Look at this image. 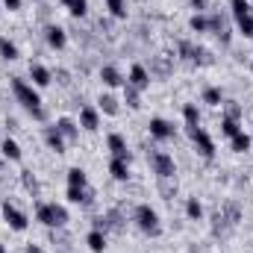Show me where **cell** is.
Listing matches in <instances>:
<instances>
[{
    "label": "cell",
    "mask_w": 253,
    "mask_h": 253,
    "mask_svg": "<svg viewBox=\"0 0 253 253\" xmlns=\"http://www.w3.org/2000/svg\"><path fill=\"white\" fill-rule=\"evenodd\" d=\"M224 118H233V121H239V118H242V106H239L236 100H230V103H227V115H224Z\"/></svg>",
    "instance_id": "40"
},
{
    "label": "cell",
    "mask_w": 253,
    "mask_h": 253,
    "mask_svg": "<svg viewBox=\"0 0 253 253\" xmlns=\"http://www.w3.org/2000/svg\"><path fill=\"white\" fill-rule=\"evenodd\" d=\"M230 6H233V15H236V21H239V18H245V15H251V3H248V0H233Z\"/></svg>",
    "instance_id": "33"
},
{
    "label": "cell",
    "mask_w": 253,
    "mask_h": 253,
    "mask_svg": "<svg viewBox=\"0 0 253 253\" xmlns=\"http://www.w3.org/2000/svg\"><path fill=\"white\" fill-rule=\"evenodd\" d=\"M221 132L233 138L236 132H242V126H239V121H233V118H224V121H221Z\"/></svg>",
    "instance_id": "36"
},
{
    "label": "cell",
    "mask_w": 253,
    "mask_h": 253,
    "mask_svg": "<svg viewBox=\"0 0 253 253\" xmlns=\"http://www.w3.org/2000/svg\"><path fill=\"white\" fill-rule=\"evenodd\" d=\"M191 6H194V9H197V12H203V9H206V6H209V0H191Z\"/></svg>",
    "instance_id": "41"
},
{
    "label": "cell",
    "mask_w": 253,
    "mask_h": 253,
    "mask_svg": "<svg viewBox=\"0 0 253 253\" xmlns=\"http://www.w3.org/2000/svg\"><path fill=\"white\" fill-rule=\"evenodd\" d=\"M12 91H15V97H18V103L24 106V109H30V115L36 118V121H44L47 118V112H44V106H42V97H39V91L30 85V83H24V80H12Z\"/></svg>",
    "instance_id": "1"
},
{
    "label": "cell",
    "mask_w": 253,
    "mask_h": 253,
    "mask_svg": "<svg viewBox=\"0 0 253 253\" xmlns=\"http://www.w3.org/2000/svg\"><path fill=\"white\" fill-rule=\"evenodd\" d=\"M233 150H236V153L251 150V135H248V132H236V135H233Z\"/></svg>",
    "instance_id": "29"
},
{
    "label": "cell",
    "mask_w": 253,
    "mask_h": 253,
    "mask_svg": "<svg viewBox=\"0 0 253 253\" xmlns=\"http://www.w3.org/2000/svg\"><path fill=\"white\" fill-rule=\"evenodd\" d=\"M0 56H3V59H9V62H12V59H18V47H15L6 36H0Z\"/></svg>",
    "instance_id": "25"
},
{
    "label": "cell",
    "mask_w": 253,
    "mask_h": 253,
    "mask_svg": "<svg viewBox=\"0 0 253 253\" xmlns=\"http://www.w3.org/2000/svg\"><path fill=\"white\" fill-rule=\"evenodd\" d=\"M85 242H88L91 253H103V251H106V236H103V230H91Z\"/></svg>",
    "instance_id": "19"
},
{
    "label": "cell",
    "mask_w": 253,
    "mask_h": 253,
    "mask_svg": "<svg viewBox=\"0 0 253 253\" xmlns=\"http://www.w3.org/2000/svg\"><path fill=\"white\" fill-rule=\"evenodd\" d=\"M203 103L221 106V88H206V91H203Z\"/></svg>",
    "instance_id": "35"
},
{
    "label": "cell",
    "mask_w": 253,
    "mask_h": 253,
    "mask_svg": "<svg viewBox=\"0 0 253 253\" xmlns=\"http://www.w3.org/2000/svg\"><path fill=\"white\" fill-rule=\"evenodd\" d=\"M159 194H162L165 200H171V197L177 194V180H174V177H159Z\"/></svg>",
    "instance_id": "23"
},
{
    "label": "cell",
    "mask_w": 253,
    "mask_h": 253,
    "mask_svg": "<svg viewBox=\"0 0 253 253\" xmlns=\"http://www.w3.org/2000/svg\"><path fill=\"white\" fill-rule=\"evenodd\" d=\"M65 9L74 15V18H83L85 12H88V0H62Z\"/></svg>",
    "instance_id": "24"
},
{
    "label": "cell",
    "mask_w": 253,
    "mask_h": 253,
    "mask_svg": "<svg viewBox=\"0 0 253 253\" xmlns=\"http://www.w3.org/2000/svg\"><path fill=\"white\" fill-rule=\"evenodd\" d=\"M36 218H39L44 227L62 230L65 224H68V209L59 206V203H39V206H36Z\"/></svg>",
    "instance_id": "2"
},
{
    "label": "cell",
    "mask_w": 253,
    "mask_h": 253,
    "mask_svg": "<svg viewBox=\"0 0 253 253\" xmlns=\"http://www.w3.org/2000/svg\"><path fill=\"white\" fill-rule=\"evenodd\" d=\"M126 83H129L132 88H138V91H141V88H147V85H150V74H147V68H144V65H132V68H129V80H126Z\"/></svg>",
    "instance_id": "9"
},
{
    "label": "cell",
    "mask_w": 253,
    "mask_h": 253,
    "mask_svg": "<svg viewBox=\"0 0 253 253\" xmlns=\"http://www.w3.org/2000/svg\"><path fill=\"white\" fill-rule=\"evenodd\" d=\"M80 124H83V129H97V112L91 106H83L80 109Z\"/></svg>",
    "instance_id": "21"
},
{
    "label": "cell",
    "mask_w": 253,
    "mask_h": 253,
    "mask_svg": "<svg viewBox=\"0 0 253 253\" xmlns=\"http://www.w3.org/2000/svg\"><path fill=\"white\" fill-rule=\"evenodd\" d=\"M100 80H103L106 85H121V83H124V77H121L118 68H112V65H103V68H100Z\"/></svg>",
    "instance_id": "20"
},
{
    "label": "cell",
    "mask_w": 253,
    "mask_h": 253,
    "mask_svg": "<svg viewBox=\"0 0 253 253\" xmlns=\"http://www.w3.org/2000/svg\"><path fill=\"white\" fill-rule=\"evenodd\" d=\"M27 253H44L39 245H27Z\"/></svg>",
    "instance_id": "44"
},
{
    "label": "cell",
    "mask_w": 253,
    "mask_h": 253,
    "mask_svg": "<svg viewBox=\"0 0 253 253\" xmlns=\"http://www.w3.org/2000/svg\"><path fill=\"white\" fill-rule=\"evenodd\" d=\"M56 129L62 132L65 138H77V132H80V129H77V124H74L71 118H59V121H56Z\"/></svg>",
    "instance_id": "26"
},
{
    "label": "cell",
    "mask_w": 253,
    "mask_h": 253,
    "mask_svg": "<svg viewBox=\"0 0 253 253\" xmlns=\"http://www.w3.org/2000/svg\"><path fill=\"white\" fill-rule=\"evenodd\" d=\"M106 144H109V150H112V156H118V159H126V162H129V150H126V141H124V135H118V132H112V135L106 138Z\"/></svg>",
    "instance_id": "13"
},
{
    "label": "cell",
    "mask_w": 253,
    "mask_h": 253,
    "mask_svg": "<svg viewBox=\"0 0 253 253\" xmlns=\"http://www.w3.org/2000/svg\"><path fill=\"white\" fill-rule=\"evenodd\" d=\"M68 200L71 203H80V206H91L94 191H88L85 186H68Z\"/></svg>",
    "instance_id": "11"
},
{
    "label": "cell",
    "mask_w": 253,
    "mask_h": 253,
    "mask_svg": "<svg viewBox=\"0 0 253 253\" xmlns=\"http://www.w3.org/2000/svg\"><path fill=\"white\" fill-rule=\"evenodd\" d=\"M183 118H186V126H197L200 124V112H197L194 103H189V106L183 109Z\"/></svg>",
    "instance_id": "30"
},
{
    "label": "cell",
    "mask_w": 253,
    "mask_h": 253,
    "mask_svg": "<svg viewBox=\"0 0 253 253\" xmlns=\"http://www.w3.org/2000/svg\"><path fill=\"white\" fill-rule=\"evenodd\" d=\"M150 168H153V174H156V177H174V174H177L174 156H168V153H162V150L150 153Z\"/></svg>",
    "instance_id": "7"
},
{
    "label": "cell",
    "mask_w": 253,
    "mask_h": 253,
    "mask_svg": "<svg viewBox=\"0 0 253 253\" xmlns=\"http://www.w3.org/2000/svg\"><path fill=\"white\" fill-rule=\"evenodd\" d=\"M3 3H6V9H12V12L21 9V0H3Z\"/></svg>",
    "instance_id": "42"
},
{
    "label": "cell",
    "mask_w": 253,
    "mask_h": 253,
    "mask_svg": "<svg viewBox=\"0 0 253 253\" xmlns=\"http://www.w3.org/2000/svg\"><path fill=\"white\" fill-rule=\"evenodd\" d=\"M44 36H47V44H50V47H56V50H62L65 44H68L65 30H62V27H56V24H50V27L44 30Z\"/></svg>",
    "instance_id": "12"
},
{
    "label": "cell",
    "mask_w": 253,
    "mask_h": 253,
    "mask_svg": "<svg viewBox=\"0 0 253 253\" xmlns=\"http://www.w3.org/2000/svg\"><path fill=\"white\" fill-rule=\"evenodd\" d=\"M68 186H85V171L83 168H71L68 171Z\"/></svg>",
    "instance_id": "31"
},
{
    "label": "cell",
    "mask_w": 253,
    "mask_h": 253,
    "mask_svg": "<svg viewBox=\"0 0 253 253\" xmlns=\"http://www.w3.org/2000/svg\"><path fill=\"white\" fill-rule=\"evenodd\" d=\"M56 80L65 85V83H68V71H62V68H59V71H56Z\"/></svg>",
    "instance_id": "43"
},
{
    "label": "cell",
    "mask_w": 253,
    "mask_h": 253,
    "mask_svg": "<svg viewBox=\"0 0 253 253\" xmlns=\"http://www.w3.org/2000/svg\"><path fill=\"white\" fill-rule=\"evenodd\" d=\"M239 30H242V36L253 39V15H245V18H239Z\"/></svg>",
    "instance_id": "39"
},
{
    "label": "cell",
    "mask_w": 253,
    "mask_h": 253,
    "mask_svg": "<svg viewBox=\"0 0 253 253\" xmlns=\"http://www.w3.org/2000/svg\"><path fill=\"white\" fill-rule=\"evenodd\" d=\"M103 218V233L106 230H112V233H121L124 230V212L121 209H109L106 215H100Z\"/></svg>",
    "instance_id": "10"
},
{
    "label": "cell",
    "mask_w": 253,
    "mask_h": 253,
    "mask_svg": "<svg viewBox=\"0 0 253 253\" xmlns=\"http://www.w3.org/2000/svg\"><path fill=\"white\" fill-rule=\"evenodd\" d=\"M150 135L153 138H174V124H168L165 118H153L150 121Z\"/></svg>",
    "instance_id": "14"
},
{
    "label": "cell",
    "mask_w": 253,
    "mask_h": 253,
    "mask_svg": "<svg viewBox=\"0 0 253 253\" xmlns=\"http://www.w3.org/2000/svg\"><path fill=\"white\" fill-rule=\"evenodd\" d=\"M109 174H112L115 180H121V183H124L126 177H129V165H126V159H118V156H115V159L109 162Z\"/></svg>",
    "instance_id": "18"
},
{
    "label": "cell",
    "mask_w": 253,
    "mask_h": 253,
    "mask_svg": "<svg viewBox=\"0 0 253 253\" xmlns=\"http://www.w3.org/2000/svg\"><path fill=\"white\" fill-rule=\"evenodd\" d=\"M124 97H126V106H132V109L141 106V103H138V88H132L129 83H126V88H124Z\"/></svg>",
    "instance_id": "38"
},
{
    "label": "cell",
    "mask_w": 253,
    "mask_h": 253,
    "mask_svg": "<svg viewBox=\"0 0 253 253\" xmlns=\"http://www.w3.org/2000/svg\"><path fill=\"white\" fill-rule=\"evenodd\" d=\"M21 183H24V189L30 191L33 197L39 194V180H36V174H33V171H21Z\"/></svg>",
    "instance_id": "27"
},
{
    "label": "cell",
    "mask_w": 253,
    "mask_h": 253,
    "mask_svg": "<svg viewBox=\"0 0 253 253\" xmlns=\"http://www.w3.org/2000/svg\"><path fill=\"white\" fill-rule=\"evenodd\" d=\"M103 3L109 6V12H112L115 18H124V15H126V3H124V0H103Z\"/></svg>",
    "instance_id": "34"
},
{
    "label": "cell",
    "mask_w": 253,
    "mask_h": 253,
    "mask_svg": "<svg viewBox=\"0 0 253 253\" xmlns=\"http://www.w3.org/2000/svg\"><path fill=\"white\" fill-rule=\"evenodd\" d=\"M189 27L194 30V33H206L209 30V18H203V15H194L189 21Z\"/></svg>",
    "instance_id": "37"
},
{
    "label": "cell",
    "mask_w": 253,
    "mask_h": 253,
    "mask_svg": "<svg viewBox=\"0 0 253 253\" xmlns=\"http://www.w3.org/2000/svg\"><path fill=\"white\" fill-rule=\"evenodd\" d=\"M97 103H100V109H103L106 115H118V100H115L112 94H100Z\"/></svg>",
    "instance_id": "28"
},
{
    "label": "cell",
    "mask_w": 253,
    "mask_h": 253,
    "mask_svg": "<svg viewBox=\"0 0 253 253\" xmlns=\"http://www.w3.org/2000/svg\"><path fill=\"white\" fill-rule=\"evenodd\" d=\"M180 47V56L191 65H212V56H209V50L206 47H197V44H191V42H180L177 44Z\"/></svg>",
    "instance_id": "6"
},
{
    "label": "cell",
    "mask_w": 253,
    "mask_h": 253,
    "mask_svg": "<svg viewBox=\"0 0 253 253\" xmlns=\"http://www.w3.org/2000/svg\"><path fill=\"white\" fill-rule=\"evenodd\" d=\"M239 221H242V209H239V203H224V206L215 212V224H212V230H215V236H224V233L233 230Z\"/></svg>",
    "instance_id": "3"
},
{
    "label": "cell",
    "mask_w": 253,
    "mask_h": 253,
    "mask_svg": "<svg viewBox=\"0 0 253 253\" xmlns=\"http://www.w3.org/2000/svg\"><path fill=\"white\" fill-rule=\"evenodd\" d=\"M132 218H135V224H138V230H141V233H147V236H159V233H162L159 215L150 209V203H138V206H135V212H132Z\"/></svg>",
    "instance_id": "4"
},
{
    "label": "cell",
    "mask_w": 253,
    "mask_h": 253,
    "mask_svg": "<svg viewBox=\"0 0 253 253\" xmlns=\"http://www.w3.org/2000/svg\"><path fill=\"white\" fill-rule=\"evenodd\" d=\"M0 209H3V218H6V224H9L12 230H18V233H21V230H27V224H30V221H27V215H24L15 203L3 200V206H0Z\"/></svg>",
    "instance_id": "8"
},
{
    "label": "cell",
    "mask_w": 253,
    "mask_h": 253,
    "mask_svg": "<svg viewBox=\"0 0 253 253\" xmlns=\"http://www.w3.org/2000/svg\"><path fill=\"white\" fill-rule=\"evenodd\" d=\"M186 215H189L191 221H197V218L203 215V206H200V200H197V197H191L189 203H186Z\"/></svg>",
    "instance_id": "32"
},
{
    "label": "cell",
    "mask_w": 253,
    "mask_h": 253,
    "mask_svg": "<svg viewBox=\"0 0 253 253\" xmlns=\"http://www.w3.org/2000/svg\"><path fill=\"white\" fill-rule=\"evenodd\" d=\"M44 141L50 144V150H56V153H65V135L59 132V129H56V124L44 129Z\"/></svg>",
    "instance_id": "15"
},
{
    "label": "cell",
    "mask_w": 253,
    "mask_h": 253,
    "mask_svg": "<svg viewBox=\"0 0 253 253\" xmlns=\"http://www.w3.org/2000/svg\"><path fill=\"white\" fill-rule=\"evenodd\" d=\"M150 74H156V77H168L171 74V62H168V56H153L150 59Z\"/></svg>",
    "instance_id": "17"
},
{
    "label": "cell",
    "mask_w": 253,
    "mask_h": 253,
    "mask_svg": "<svg viewBox=\"0 0 253 253\" xmlns=\"http://www.w3.org/2000/svg\"><path fill=\"white\" fill-rule=\"evenodd\" d=\"M0 150H3V156H6V159H12V162H18V159H21V147H18V141H12V138H3Z\"/></svg>",
    "instance_id": "22"
},
{
    "label": "cell",
    "mask_w": 253,
    "mask_h": 253,
    "mask_svg": "<svg viewBox=\"0 0 253 253\" xmlns=\"http://www.w3.org/2000/svg\"><path fill=\"white\" fill-rule=\"evenodd\" d=\"M30 77H33V83H36V85H42V88H44V85H50V80H53V74H50L44 65H30Z\"/></svg>",
    "instance_id": "16"
},
{
    "label": "cell",
    "mask_w": 253,
    "mask_h": 253,
    "mask_svg": "<svg viewBox=\"0 0 253 253\" xmlns=\"http://www.w3.org/2000/svg\"><path fill=\"white\" fill-rule=\"evenodd\" d=\"M251 71H253V62H251Z\"/></svg>",
    "instance_id": "46"
},
{
    "label": "cell",
    "mask_w": 253,
    "mask_h": 253,
    "mask_svg": "<svg viewBox=\"0 0 253 253\" xmlns=\"http://www.w3.org/2000/svg\"><path fill=\"white\" fill-rule=\"evenodd\" d=\"M0 253H6V248H3V245H0Z\"/></svg>",
    "instance_id": "45"
},
{
    "label": "cell",
    "mask_w": 253,
    "mask_h": 253,
    "mask_svg": "<svg viewBox=\"0 0 253 253\" xmlns=\"http://www.w3.org/2000/svg\"><path fill=\"white\" fill-rule=\"evenodd\" d=\"M186 129H189V138L194 141L197 153H200L203 159H212V156H215V141L209 138V132L200 129V126H186Z\"/></svg>",
    "instance_id": "5"
}]
</instances>
